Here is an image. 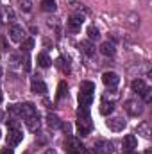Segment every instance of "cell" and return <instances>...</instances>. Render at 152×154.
I'll list each match as a JSON object with an SVG mask.
<instances>
[{
  "instance_id": "9c48e42d",
  "label": "cell",
  "mask_w": 152,
  "mask_h": 154,
  "mask_svg": "<svg viewBox=\"0 0 152 154\" xmlns=\"http://www.w3.org/2000/svg\"><path fill=\"white\" fill-rule=\"evenodd\" d=\"M102 82L108 88H114L120 82V77H118V74H114V72H104L102 74Z\"/></svg>"
},
{
  "instance_id": "f546056e",
  "label": "cell",
  "mask_w": 152,
  "mask_h": 154,
  "mask_svg": "<svg viewBox=\"0 0 152 154\" xmlns=\"http://www.w3.org/2000/svg\"><path fill=\"white\" fill-rule=\"evenodd\" d=\"M7 129H20V122L14 120V118H9L7 120Z\"/></svg>"
},
{
  "instance_id": "7c38bea8",
  "label": "cell",
  "mask_w": 152,
  "mask_h": 154,
  "mask_svg": "<svg viewBox=\"0 0 152 154\" xmlns=\"http://www.w3.org/2000/svg\"><path fill=\"white\" fill-rule=\"evenodd\" d=\"M79 47H81V50L86 54V56H95V45H93V41H90V39H82L81 43H79Z\"/></svg>"
},
{
  "instance_id": "d6986e66",
  "label": "cell",
  "mask_w": 152,
  "mask_h": 154,
  "mask_svg": "<svg viewBox=\"0 0 152 154\" xmlns=\"http://www.w3.org/2000/svg\"><path fill=\"white\" fill-rule=\"evenodd\" d=\"M131 88H132V91L134 93H138V95H141L143 91H145V88H147V84L141 81V79H136V81H132V84H131Z\"/></svg>"
},
{
  "instance_id": "d6a6232c",
  "label": "cell",
  "mask_w": 152,
  "mask_h": 154,
  "mask_svg": "<svg viewBox=\"0 0 152 154\" xmlns=\"http://www.w3.org/2000/svg\"><path fill=\"white\" fill-rule=\"evenodd\" d=\"M9 113H13V115L20 116V104H14V106H11V108H9Z\"/></svg>"
},
{
  "instance_id": "8992f818",
  "label": "cell",
  "mask_w": 152,
  "mask_h": 154,
  "mask_svg": "<svg viewBox=\"0 0 152 154\" xmlns=\"http://www.w3.org/2000/svg\"><path fill=\"white\" fill-rule=\"evenodd\" d=\"M95 152L111 154L113 152V143H111L109 140H97V143H95Z\"/></svg>"
},
{
  "instance_id": "f35d334b",
  "label": "cell",
  "mask_w": 152,
  "mask_h": 154,
  "mask_svg": "<svg viewBox=\"0 0 152 154\" xmlns=\"http://www.w3.org/2000/svg\"><path fill=\"white\" fill-rule=\"evenodd\" d=\"M0 77H2V68H0Z\"/></svg>"
},
{
  "instance_id": "484cf974",
  "label": "cell",
  "mask_w": 152,
  "mask_h": 154,
  "mask_svg": "<svg viewBox=\"0 0 152 154\" xmlns=\"http://www.w3.org/2000/svg\"><path fill=\"white\" fill-rule=\"evenodd\" d=\"M88 38H90V41H97V39L100 38V32H99V29L97 27H88Z\"/></svg>"
},
{
  "instance_id": "7a4b0ae2",
  "label": "cell",
  "mask_w": 152,
  "mask_h": 154,
  "mask_svg": "<svg viewBox=\"0 0 152 154\" xmlns=\"http://www.w3.org/2000/svg\"><path fill=\"white\" fill-rule=\"evenodd\" d=\"M66 151H68V154H82L84 152V145L81 143L79 138L70 136L68 142H66Z\"/></svg>"
},
{
  "instance_id": "4fadbf2b",
  "label": "cell",
  "mask_w": 152,
  "mask_h": 154,
  "mask_svg": "<svg viewBox=\"0 0 152 154\" xmlns=\"http://www.w3.org/2000/svg\"><path fill=\"white\" fill-rule=\"evenodd\" d=\"M0 20L5 23V22H11V20H14V13H13V9L11 7H7V5H4V7H0Z\"/></svg>"
},
{
  "instance_id": "d4e9b609",
  "label": "cell",
  "mask_w": 152,
  "mask_h": 154,
  "mask_svg": "<svg viewBox=\"0 0 152 154\" xmlns=\"http://www.w3.org/2000/svg\"><path fill=\"white\" fill-rule=\"evenodd\" d=\"M50 63H52V61H50V57H48L47 54H39L38 56V65L41 66V68H48Z\"/></svg>"
},
{
  "instance_id": "8d00e7d4",
  "label": "cell",
  "mask_w": 152,
  "mask_h": 154,
  "mask_svg": "<svg viewBox=\"0 0 152 154\" xmlns=\"http://www.w3.org/2000/svg\"><path fill=\"white\" fill-rule=\"evenodd\" d=\"M145 154H152V151H150V149H147V151H145Z\"/></svg>"
},
{
  "instance_id": "83f0119b",
  "label": "cell",
  "mask_w": 152,
  "mask_h": 154,
  "mask_svg": "<svg viewBox=\"0 0 152 154\" xmlns=\"http://www.w3.org/2000/svg\"><path fill=\"white\" fill-rule=\"evenodd\" d=\"M57 66L65 72V74H68L70 72V65H68V59H65V57H59L57 59Z\"/></svg>"
},
{
  "instance_id": "44dd1931",
  "label": "cell",
  "mask_w": 152,
  "mask_h": 154,
  "mask_svg": "<svg viewBox=\"0 0 152 154\" xmlns=\"http://www.w3.org/2000/svg\"><path fill=\"white\" fill-rule=\"evenodd\" d=\"M113 109H114L113 102H108V100H102V104H100V113H102V115H104V116L111 115V113H113Z\"/></svg>"
},
{
  "instance_id": "603a6c76",
  "label": "cell",
  "mask_w": 152,
  "mask_h": 154,
  "mask_svg": "<svg viewBox=\"0 0 152 154\" xmlns=\"http://www.w3.org/2000/svg\"><path fill=\"white\" fill-rule=\"evenodd\" d=\"M41 9L47 11V13H54V11L57 9V5H56L54 0H43V2H41Z\"/></svg>"
},
{
  "instance_id": "e575fe53",
  "label": "cell",
  "mask_w": 152,
  "mask_h": 154,
  "mask_svg": "<svg viewBox=\"0 0 152 154\" xmlns=\"http://www.w3.org/2000/svg\"><path fill=\"white\" fill-rule=\"evenodd\" d=\"M45 154H57V152H56L54 149H47V151H45Z\"/></svg>"
},
{
  "instance_id": "d590c367",
  "label": "cell",
  "mask_w": 152,
  "mask_h": 154,
  "mask_svg": "<svg viewBox=\"0 0 152 154\" xmlns=\"http://www.w3.org/2000/svg\"><path fill=\"white\" fill-rule=\"evenodd\" d=\"M122 154H136V152H134V151H123Z\"/></svg>"
},
{
  "instance_id": "52a82bcc",
  "label": "cell",
  "mask_w": 152,
  "mask_h": 154,
  "mask_svg": "<svg viewBox=\"0 0 152 154\" xmlns=\"http://www.w3.org/2000/svg\"><path fill=\"white\" fill-rule=\"evenodd\" d=\"M84 23V16L79 13V14H72L70 16V20H68V29L72 31V32H77V31H81V25Z\"/></svg>"
},
{
  "instance_id": "74e56055",
  "label": "cell",
  "mask_w": 152,
  "mask_h": 154,
  "mask_svg": "<svg viewBox=\"0 0 152 154\" xmlns=\"http://www.w3.org/2000/svg\"><path fill=\"white\" fill-rule=\"evenodd\" d=\"M0 102H2V93H0Z\"/></svg>"
},
{
  "instance_id": "5b68a950",
  "label": "cell",
  "mask_w": 152,
  "mask_h": 154,
  "mask_svg": "<svg viewBox=\"0 0 152 154\" xmlns=\"http://www.w3.org/2000/svg\"><path fill=\"white\" fill-rule=\"evenodd\" d=\"M22 140H23V133H22L20 129H9V133H7V145L14 147V145H18Z\"/></svg>"
},
{
  "instance_id": "6da1fadb",
  "label": "cell",
  "mask_w": 152,
  "mask_h": 154,
  "mask_svg": "<svg viewBox=\"0 0 152 154\" xmlns=\"http://www.w3.org/2000/svg\"><path fill=\"white\" fill-rule=\"evenodd\" d=\"M91 116H90V108H79L77 111V131L81 136H88L91 133Z\"/></svg>"
},
{
  "instance_id": "277c9868",
  "label": "cell",
  "mask_w": 152,
  "mask_h": 154,
  "mask_svg": "<svg viewBox=\"0 0 152 154\" xmlns=\"http://www.w3.org/2000/svg\"><path fill=\"white\" fill-rule=\"evenodd\" d=\"M9 38L14 43H22L25 39V29L20 27V25H11L9 27Z\"/></svg>"
},
{
  "instance_id": "ffe728a7",
  "label": "cell",
  "mask_w": 152,
  "mask_h": 154,
  "mask_svg": "<svg viewBox=\"0 0 152 154\" xmlns=\"http://www.w3.org/2000/svg\"><path fill=\"white\" fill-rule=\"evenodd\" d=\"M47 124H48V127H50V129H59L63 122L59 120V116H57V115H48V116H47Z\"/></svg>"
},
{
  "instance_id": "3957f363",
  "label": "cell",
  "mask_w": 152,
  "mask_h": 154,
  "mask_svg": "<svg viewBox=\"0 0 152 154\" xmlns=\"http://www.w3.org/2000/svg\"><path fill=\"white\" fill-rule=\"evenodd\" d=\"M123 108H125L127 115H131V116H140L143 113V106H141V102H138V100H127Z\"/></svg>"
},
{
  "instance_id": "8fae6325",
  "label": "cell",
  "mask_w": 152,
  "mask_h": 154,
  "mask_svg": "<svg viewBox=\"0 0 152 154\" xmlns=\"http://www.w3.org/2000/svg\"><path fill=\"white\" fill-rule=\"evenodd\" d=\"M31 90H32L34 93H39V95H43V93L47 91V84H45L41 79L34 77V79L31 81Z\"/></svg>"
},
{
  "instance_id": "1f68e13d",
  "label": "cell",
  "mask_w": 152,
  "mask_h": 154,
  "mask_svg": "<svg viewBox=\"0 0 152 154\" xmlns=\"http://www.w3.org/2000/svg\"><path fill=\"white\" fill-rule=\"evenodd\" d=\"M22 65H23V70H25V72L31 70V59H29V56H25V59L22 61Z\"/></svg>"
},
{
  "instance_id": "7402d4cb",
  "label": "cell",
  "mask_w": 152,
  "mask_h": 154,
  "mask_svg": "<svg viewBox=\"0 0 152 154\" xmlns=\"http://www.w3.org/2000/svg\"><path fill=\"white\" fill-rule=\"evenodd\" d=\"M81 93H88V95H93L95 93V84L90 82V81H84L81 84Z\"/></svg>"
},
{
  "instance_id": "4dcf8cb0",
  "label": "cell",
  "mask_w": 152,
  "mask_h": 154,
  "mask_svg": "<svg viewBox=\"0 0 152 154\" xmlns=\"http://www.w3.org/2000/svg\"><path fill=\"white\" fill-rule=\"evenodd\" d=\"M141 97H143V100H145V102H150V100H152V90L149 88V86L145 88V91L141 93Z\"/></svg>"
},
{
  "instance_id": "cb8c5ba5",
  "label": "cell",
  "mask_w": 152,
  "mask_h": 154,
  "mask_svg": "<svg viewBox=\"0 0 152 154\" xmlns=\"http://www.w3.org/2000/svg\"><path fill=\"white\" fill-rule=\"evenodd\" d=\"M32 48H34V39L32 38H25L23 41H22V50H23L25 54H29Z\"/></svg>"
},
{
  "instance_id": "f1b7e54d",
  "label": "cell",
  "mask_w": 152,
  "mask_h": 154,
  "mask_svg": "<svg viewBox=\"0 0 152 154\" xmlns=\"http://www.w3.org/2000/svg\"><path fill=\"white\" fill-rule=\"evenodd\" d=\"M66 90H68V86H66V82H65V81H61V82H59V88H57V99H61V97H65V93H66Z\"/></svg>"
},
{
  "instance_id": "30bf717a",
  "label": "cell",
  "mask_w": 152,
  "mask_h": 154,
  "mask_svg": "<svg viewBox=\"0 0 152 154\" xmlns=\"http://www.w3.org/2000/svg\"><path fill=\"white\" fill-rule=\"evenodd\" d=\"M106 125H108L111 131H123V127H125V120H123L122 116H114V118H109V120L106 122Z\"/></svg>"
},
{
  "instance_id": "ab89813d",
  "label": "cell",
  "mask_w": 152,
  "mask_h": 154,
  "mask_svg": "<svg viewBox=\"0 0 152 154\" xmlns=\"http://www.w3.org/2000/svg\"><path fill=\"white\" fill-rule=\"evenodd\" d=\"M0 136H2V133H0Z\"/></svg>"
},
{
  "instance_id": "5bb4252c",
  "label": "cell",
  "mask_w": 152,
  "mask_h": 154,
  "mask_svg": "<svg viewBox=\"0 0 152 154\" xmlns=\"http://www.w3.org/2000/svg\"><path fill=\"white\" fill-rule=\"evenodd\" d=\"M114 45L113 43H109V41H104L102 45H100V54L102 56H106V57H113L114 56Z\"/></svg>"
},
{
  "instance_id": "4316f807",
  "label": "cell",
  "mask_w": 152,
  "mask_h": 154,
  "mask_svg": "<svg viewBox=\"0 0 152 154\" xmlns=\"http://www.w3.org/2000/svg\"><path fill=\"white\" fill-rule=\"evenodd\" d=\"M18 5L23 13H31L32 11V2L31 0H18Z\"/></svg>"
},
{
  "instance_id": "e0dca14e",
  "label": "cell",
  "mask_w": 152,
  "mask_h": 154,
  "mask_svg": "<svg viewBox=\"0 0 152 154\" xmlns=\"http://www.w3.org/2000/svg\"><path fill=\"white\" fill-rule=\"evenodd\" d=\"M25 125H27V129H31V131H38L39 127V116L38 113L32 116H29V118H25Z\"/></svg>"
},
{
  "instance_id": "9a60e30c",
  "label": "cell",
  "mask_w": 152,
  "mask_h": 154,
  "mask_svg": "<svg viewBox=\"0 0 152 154\" xmlns=\"http://www.w3.org/2000/svg\"><path fill=\"white\" fill-rule=\"evenodd\" d=\"M136 133L138 134H141L143 138H150V134H152V131H150V124L145 120V122H141L138 127H136Z\"/></svg>"
},
{
  "instance_id": "ac0fdd59",
  "label": "cell",
  "mask_w": 152,
  "mask_h": 154,
  "mask_svg": "<svg viewBox=\"0 0 152 154\" xmlns=\"http://www.w3.org/2000/svg\"><path fill=\"white\" fill-rule=\"evenodd\" d=\"M93 102V95L88 93H79V108H90Z\"/></svg>"
},
{
  "instance_id": "2e32d148",
  "label": "cell",
  "mask_w": 152,
  "mask_h": 154,
  "mask_svg": "<svg viewBox=\"0 0 152 154\" xmlns=\"http://www.w3.org/2000/svg\"><path fill=\"white\" fill-rule=\"evenodd\" d=\"M136 145H138V140L134 134H127L123 138V149L125 151H132V149H136Z\"/></svg>"
},
{
  "instance_id": "836d02e7",
  "label": "cell",
  "mask_w": 152,
  "mask_h": 154,
  "mask_svg": "<svg viewBox=\"0 0 152 154\" xmlns=\"http://www.w3.org/2000/svg\"><path fill=\"white\" fill-rule=\"evenodd\" d=\"M2 154H14V152H13V149L5 147V149H2Z\"/></svg>"
},
{
  "instance_id": "ba28073f",
  "label": "cell",
  "mask_w": 152,
  "mask_h": 154,
  "mask_svg": "<svg viewBox=\"0 0 152 154\" xmlns=\"http://www.w3.org/2000/svg\"><path fill=\"white\" fill-rule=\"evenodd\" d=\"M38 111H36V106L32 104V102H23V104H20V116L25 120V118H29V116L36 115Z\"/></svg>"
}]
</instances>
